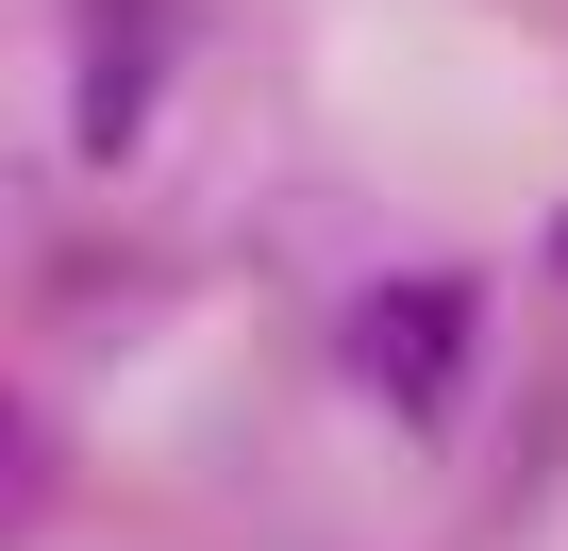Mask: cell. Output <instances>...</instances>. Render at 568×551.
I'll return each instance as SVG.
<instances>
[{"instance_id":"cell-1","label":"cell","mask_w":568,"mask_h":551,"mask_svg":"<svg viewBox=\"0 0 568 551\" xmlns=\"http://www.w3.org/2000/svg\"><path fill=\"white\" fill-rule=\"evenodd\" d=\"M335 368L385 401V418H452L468 401V368H485V302H468V267H385V285L335 318Z\"/></svg>"},{"instance_id":"cell-2","label":"cell","mask_w":568,"mask_h":551,"mask_svg":"<svg viewBox=\"0 0 568 551\" xmlns=\"http://www.w3.org/2000/svg\"><path fill=\"white\" fill-rule=\"evenodd\" d=\"M184 51H201V0H68V151L134 167L151 101L184 84Z\"/></svg>"},{"instance_id":"cell-3","label":"cell","mask_w":568,"mask_h":551,"mask_svg":"<svg viewBox=\"0 0 568 551\" xmlns=\"http://www.w3.org/2000/svg\"><path fill=\"white\" fill-rule=\"evenodd\" d=\"M551 267H568V217H551Z\"/></svg>"}]
</instances>
